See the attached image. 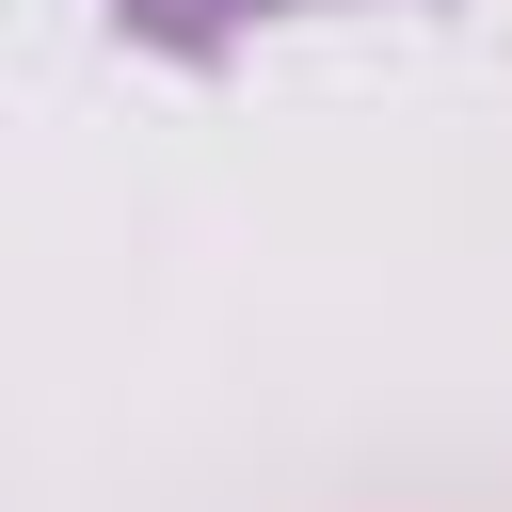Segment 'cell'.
<instances>
[{
    "label": "cell",
    "mask_w": 512,
    "mask_h": 512,
    "mask_svg": "<svg viewBox=\"0 0 512 512\" xmlns=\"http://www.w3.org/2000/svg\"><path fill=\"white\" fill-rule=\"evenodd\" d=\"M272 16H336V0H112V32H144V48H176V64H224V48L272 32Z\"/></svg>",
    "instance_id": "obj_1"
}]
</instances>
